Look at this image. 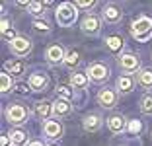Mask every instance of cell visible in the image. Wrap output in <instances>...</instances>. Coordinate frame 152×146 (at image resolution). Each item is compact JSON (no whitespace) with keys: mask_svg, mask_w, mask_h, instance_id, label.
Returning <instances> with one entry per match:
<instances>
[{"mask_svg":"<svg viewBox=\"0 0 152 146\" xmlns=\"http://www.w3.org/2000/svg\"><path fill=\"white\" fill-rule=\"evenodd\" d=\"M27 84L31 86V90H35V92H41V90H45V86H47V76L41 74V72H35V74L29 76Z\"/></svg>","mask_w":152,"mask_h":146,"instance_id":"obj_14","label":"cell"},{"mask_svg":"<svg viewBox=\"0 0 152 146\" xmlns=\"http://www.w3.org/2000/svg\"><path fill=\"white\" fill-rule=\"evenodd\" d=\"M31 26H33V29H35V31H39V33H49V29H51V27H49V23L45 22V20H33V23H31Z\"/></svg>","mask_w":152,"mask_h":146,"instance_id":"obj_26","label":"cell"},{"mask_svg":"<svg viewBox=\"0 0 152 146\" xmlns=\"http://www.w3.org/2000/svg\"><path fill=\"white\" fill-rule=\"evenodd\" d=\"M31 49H33V43L27 37H22L18 35L16 39L10 41V51H12V55H16V57H27V55L31 53Z\"/></svg>","mask_w":152,"mask_h":146,"instance_id":"obj_4","label":"cell"},{"mask_svg":"<svg viewBox=\"0 0 152 146\" xmlns=\"http://www.w3.org/2000/svg\"><path fill=\"white\" fill-rule=\"evenodd\" d=\"M29 90H31V86H29V84H23V82L16 84V92H18V93H22V96H26V93L29 92Z\"/></svg>","mask_w":152,"mask_h":146,"instance_id":"obj_30","label":"cell"},{"mask_svg":"<svg viewBox=\"0 0 152 146\" xmlns=\"http://www.w3.org/2000/svg\"><path fill=\"white\" fill-rule=\"evenodd\" d=\"M82 33L84 35H92L96 37L99 33V29H102V18H98L96 14H90V16H86L84 20H82Z\"/></svg>","mask_w":152,"mask_h":146,"instance_id":"obj_6","label":"cell"},{"mask_svg":"<svg viewBox=\"0 0 152 146\" xmlns=\"http://www.w3.org/2000/svg\"><path fill=\"white\" fill-rule=\"evenodd\" d=\"M66 57V51H64L61 45H51L47 51H45V58L49 64H58V62H64Z\"/></svg>","mask_w":152,"mask_h":146,"instance_id":"obj_10","label":"cell"},{"mask_svg":"<svg viewBox=\"0 0 152 146\" xmlns=\"http://www.w3.org/2000/svg\"><path fill=\"white\" fill-rule=\"evenodd\" d=\"M2 37H4L6 41H12V39H16L18 35H16V29H14V27H10V29L6 31V33H2Z\"/></svg>","mask_w":152,"mask_h":146,"instance_id":"obj_33","label":"cell"},{"mask_svg":"<svg viewBox=\"0 0 152 146\" xmlns=\"http://www.w3.org/2000/svg\"><path fill=\"white\" fill-rule=\"evenodd\" d=\"M27 134L23 133V131H12L10 133V138H12V144H16V146H20V144H26L27 142Z\"/></svg>","mask_w":152,"mask_h":146,"instance_id":"obj_23","label":"cell"},{"mask_svg":"<svg viewBox=\"0 0 152 146\" xmlns=\"http://www.w3.org/2000/svg\"><path fill=\"white\" fill-rule=\"evenodd\" d=\"M117 62H119L121 70H125V72H137V70H139V66H140L139 57H137V55H133V53H125V55H121Z\"/></svg>","mask_w":152,"mask_h":146,"instance_id":"obj_9","label":"cell"},{"mask_svg":"<svg viewBox=\"0 0 152 146\" xmlns=\"http://www.w3.org/2000/svg\"><path fill=\"white\" fill-rule=\"evenodd\" d=\"M133 88H134V80L131 78V76H119V78H117V82H115L117 92L129 93V92H133Z\"/></svg>","mask_w":152,"mask_h":146,"instance_id":"obj_13","label":"cell"},{"mask_svg":"<svg viewBox=\"0 0 152 146\" xmlns=\"http://www.w3.org/2000/svg\"><path fill=\"white\" fill-rule=\"evenodd\" d=\"M88 74H72L70 76V84L74 88H86L88 86Z\"/></svg>","mask_w":152,"mask_h":146,"instance_id":"obj_20","label":"cell"},{"mask_svg":"<svg viewBox=\"0 0 152 146\" xmlns=\"http://www.w3.org/2000/svg\"><path fill=\"white\" fill-rule=\"evenodd\" d=\"M137 84L144 90H150L152 88V70L148 68H142V70L137 72Z\"/></svg>","mask_w":152,"mask_h":146,"instance_id":"obj_15","label":"cell"},{"mask_svg":"<svg viewBox=\"0 0 152 146\" xmlns=\"http://www.w3.org/2000/svg\"><path fill=\"white\" fill-rule=\"evenodd\" d=\"M86 74H88V78L92 80V82H105V80L109 78V68L103 64V62H92L88 66V70H86Z\"/></svg>","mask_w":152,"mask_h":146,"instance_id":"obj_5","label":"cell"},{"mask_svg":"<svg viewBox=\"0 0 152 146\" xmlns=\"http://www.w3.org/2000/svg\"><path fill=\"white\" fill-rule=\"evenodd\" d=\"M14 146H16V144H14Z\"/></svg>","mask_w":152,"mask_h":146,"instance_id":"obj_38","label":"cell"},{"mask_svg":"<svg viewBox=\"0 0 152 146\" xmlns=\"http://www.w3.org/2000/svg\"><path fill=\"white\" fill-rule=\"evenodd\" d=\"M105 47L109 49V51H119L121 47H123V39H121L119 35H111L105 39Z\"/></svg>","mask_w":152,"mask_h":146,"instance_id":"obj_21","label":"cell"},{"mask_svg":"<svg viewBox=\"0 0 152 146\" xmlns=\"http://www.w3.org/2000/svg\"><path fill=\"white\" fill-rule=\"evenodd\" d=\"M43 10H45L43 2H41V0H35V2H33V4L27 8V12L33 14V16H41V14H43Z\"/></svg>","mask_w":152,"mask_h":146,"instance_id":"obj_28","label":"cell"},{"mask_svg":"<svg viewBox=\"0 0 152 146\" xmlns=\"http://www.w3.org/2000/svg\"><path fill=\"white\" fill-rule=\"evenodd\" d=\"M82 127H84V131L94 133V131H98V128L102 127V119H99L98 115H88V117H84V121H82Z\"/></svg>","mask_w":152,"mask_h":146,"instance_id":"obj_17","label":"cell"},{"mask_svg":"<svg viewBox=\"0 0 152 146\" xmlns=\"http://www.w3.org/2000/svg\"><path fill=\"white\" fill-rule=\"evenodd\" d=\"M78 62H80V53H78V51H68L66 57H64V64H66L68 68H72V66H76Z\"/></svg>","mask_w":152,"mask_h":146,"instance_id":"obj_22","label":"cell"},{"mask_svg":"<svg viewBox=\"0 0 152 146\" xmlns=\"http://www.w3.org/2000/svg\"><path fill=\"white\" fill-rule=\"evenodd\" d=\"M107 127H109V131H111L113 134L123 133V128H125V117H121V115H111V117L107 119Z\"/></svg>","mask_w":152,"mask_h":146,"instance_id":"obj_16","label":"cell"},{"mask_svg":"<svg viewBox=\"0 0 152 146\" xmlns=\"http://www.w3.org/2000/svg\"><path fill=\"white\" fill-rule=\"evenodd\" d=\"M27 146H43V142H39V140H33V142H27Z\"/></svg>","mask_w":152,"mask_h":146,"instance_id":"obj_37","label":"cell"},{"mask_svg":"<svg viewBox=\"0 0 152 146\" xmlns=\"http://www.w3.org/2000/svg\"><path fill=\"white\" fill-rule=\"evenodd\" d=\"M41 2H43L45 8H47V6H53V4H55V0H41Z\"/></svg>","mask_w":152,"mask_h":146,"instance_id":"obj_36","label":"cell"},{"mask_svg":"<svg viewBox=\"0 0 152 146\" xmlns=\"http://www.w3.org/2000/svg\"><path fill=\"white\" fill-rule=\"evenodd\" d=\"M4 115H6V121L10 125H22L27 119V109L23 105H20V103H12V105L6 107Z\"/></svg>","mask_w":152,"mask_h":146,"instance_id":"obj_3","label":"cell"},{"mask_svg":"<svg viewBox=\"0 0 152 146\" xmlns=\"http://www.w3.org/2000/svg\"><path fill=\"white\" fill-rule=\"evenodd\" d=\"M131 35L133 39L140 41V43H146L152 39V18L148 16H139L131 23Z\"/></svg>","mask_w":152,"mask_h":146,"instance_id":"obj_1","label":"cell"},{"mask_svg":"<svg viewBox=\"0 0 152 146\" xmlns=\"http://www.w3.org/2000/svg\"><path fill=\"white\" fill-rule=\"evenodd\" d=\"M129 131H131V133H140V131H142V125H140V121H131Z\"/></svg>","mask_w":152,"mask_h":146,"instance_id":"obj_32","label":"cell"},{"mask_svg":"<svg viewBox=\"0 0 152 146\" xmlns=\"http://www.w3.org/2000/svg\"><path fill=\"white\" fill-rule=\"evenodd\" d=\"M33 2H35V0H14V4L18 6V8H23V10H27Z\"/></svg>","mask_w":152,"mask_h":146,"instance_id":"obj_31","label":"cell"},{"mask_svg":"<svg viewBox=\"0 0 152 146\" xmlns=\"http://www.w3.org/2000/svg\"><path fill=\"white\" fill-rule=\"evenodd\" d=\"M121 18H123V12H121L119 6H115V4H105L102 8V20L105 23H119Z\"/></svg>","mask_w":152,"mask_h":146,"instance_id":"obj_8","label":"cell"},{"mask_svg":"<svg viewBox=\"0 0 152 146\" xmlns=\"http://www.w3.org/2000/svg\"><path fill=\"white\" fill-rule=\"evenodd\" d=\"M98 103L103 109H113L117 105V92L113 88H103L98 93Z\"/></svg>","mask_w":152,"mask_h":146,"instance_id":"obj_7","label":"cell"},{"mask_svg":"<svg viewBox=\"0 0 152 146\" xmlns=\"http://www.w3.org/2000/svg\"><path fill=\"white\" fill-rule=\"evenodd\" d=\"M55 18H57V23L61 27H70L72 23L78 20V6L70 4V2L58 4L57 12H55Z\"/></svg>","mask_w":152,"mask_h":146,"instance_id":"obj_2","label":"cell"},{"mask_svg":"<svg viewBox=\"0 0 152 146\" xmlns=\"http://www.w3.org/2000/svg\"><path fill=\"white\" fill-rule=\"evenodd\" d=\"M140 111H142L144 115H152V93L142 97V101H140Z\"/></svg>","mask_w":152,"mask_h":146,"instance_id":"obj_25","label":"cell"},{"mask_svg":"<svg viewBox=\"0 0 152 146\" xmlns=\"http://www.w3.org/2000/svg\"><path fill=\"white\" fill-rule=\"evenodd\" d=\"M74 4L80 10H92V8H96L98 0H74Z\"/></svg>","mask_w":152,"mask_h":146,"instance_id":"obj_27","label":"cell"},{"mask_svg":"<svg viewBox=\"0 0 152 146\" xmlns=\"http://www.w3.org/2000/svg\"><path fill=\"white\" fill-rule=\"evenodd\" d=\"M0 88H2V93H6V92L12 90V78H10V74L6 70L0 74Z\"/></svg>","mask_w":152,"mask_h":146,"instance_id":"obj_24","label":"cell"},{"mask_svg":"<svg viewBox=\"0 0 152 146\" xmlns=\"http://www.w3.org/2000/svg\"><path fill=\"white\" fill-rule=\"evenodd\" d=\"M51 113H53V103H47V101H37L35 103V115L39 119H47Z\"/></svg>","mask_w":152,"mask_h":146,"instance_id":"obj_19","label":"cell"},{"mask_svg":"<svg viewBox=\"0 0 152 146\" xmlns=\"http://www.w3.org/2000/svg\"><path fill=\"white\" fill-rule=\"evenodd\" d=\"M10 142H12V138H10V134H8V137L4 134V137H2V146H10Z\"/></svg>","mask_w":152,"mask_h":146,"instance_id":"obj_35","label":"cell"},{"mask_svg":"<svg viewBox=\"0 0 152 146\" xmlns=\"http://www.w3.org/2000/svg\"><path fill=\"white\" fill-rule=\"evenodd\" d=\"M57 97H64V99H70L72 92L66 88V86H57Z\"/></svg>","mask_w":152,"mask_h":146,"instance_id":"obj_29","label":"cell"},{"mask_svg":"<svg viewBox=\"0 0 152 146\" xmlns=\"http://www.w3.org/2000/svg\"><path fill=\"white\" fill-rule=\"evenodd\" d=\"M6 72L14 76H22L26 72V64L22 61H8L6 62Z\"/></svg>","mask_w":152,"mask_h":146,"instance_id":"obj_18","label":"cell"},{"mask_svg":"<svg viewBox=\"0 0 152 146\" xmlns=\"http://www.w3.org/2000/svg\"><path fill=\"white\" fill-rule=\"evenodd\" d=\"M43 134L47 138H61V134H63V125L58 123V121H45Z\"/></svg>","mask_w":152,"mask_h":146,"instance_id":"obj_12","label":"cell"},{"mask_svg":"<svg viewBox=\"0 0 152 146\" xmlns=\"http://www.w3.org/2000/svg\"><path fill=\"white\" fill-rule=\"evenodd\" d=\"M0 26H2V27H0V29H2V33H6V31H8L10 29V22H8V20H2V23H0Z\"/></svg>","mask_w":152,"mask_h":146,"instance_id":"obj_34","label":"cell"},{"mask_svg":"<svg viewBox=\"0 0 152 146\" xmlns=\"http://www.w3.org/2000/svg\"><path fill=\"white\" fill-rule=\"evenodd\" d=\"M72 111V105H70V101L68 99H64V97H57L53 101V115L55 117H64V115H68Z\"/></svg>","mask_w":152,"mask_h":146,"instance_id":"obj_11","label":"cell"}]
</instances>
